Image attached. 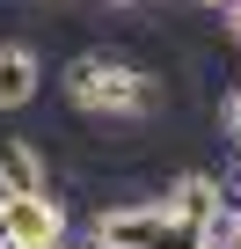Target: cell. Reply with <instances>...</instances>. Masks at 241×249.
I'll list each match as a JSON object with an SVG mask.
<instances>
[{
	"label": "cell",
	"mask_w": 241,
	"mask_h": 249,
	"mask_svg": "<svg viewBox=\"0 0 241 249\" xmlns=\"http://www.w3.org/2000/svg\"><path fill=\"white\" fill-rule=\"evenodd\" d=\"M88 234L102 249H205V227L176 220L168 205H102Z\"/></svg>",
	"instance_id": "2"
},
{
	"label": "cell",
	"mask_w": 241,
	"mask_h": 249,
	"mask_svg": "<svg viewBox=\"0 0 241 249\" xmlns=\"http://www.w3.org/2000/svg\"><path fill=\"white\" fill-rule=\"evenodd\" d=\"M44 88V59L30 44H0V110H30Z\"/></svg>",
	"instance_id": "6"
},
{
	"label": "cell",
	"mask_w": 241,
	"mask_h": 249,
	"mask_svg": "<svg viewBox=\"0 0 241 249\" xmlns=\"http://www.w3.org/2000/svg\"><path fill=\"white\" fill-rule=\"evenodd\" d=\"M66 103L88 110V117H110V124H154L176 95V81L161 66H139L125 52H73L66 73H59Z\"/></svg>",
	"instance_id": "1"
},
{
	"label": "cell",
	"mask_w": 241,
	"mask_h": 249,
	"mask_svg": "<svg viewBox=\"0 0 241 249\" xmlns=\"http://www.w3.org/2000/svg\"><path fill=\"white\" fill-rule=\"evenodd\" d=\"M0 191L8 198H44L51 191V161L30 132H0Z\"/></svg>",
	"instance_id": "4"
},
{
	"label": "cell",
	"mask_w": 241,
	"mask_h": 249,
	"mask_svg": "<svg viewBox=\"0 0 241 249\" xmlns=\"http://www.w3.org/2000/svg\"><path fill=\"white\" fill-rule=\"evenodd\" d=\"M161 205H168L176 220H190V227H212V220L226 213V183H219L212 169H190V176H168V183H161Z\"/></svg>",
	"instance_id": "5"
},
{
	"label": "cell",
	"mask_w": 241,
	"mask_h": 249,
	"mask_svg": "<svg viewBox=\"0 0 241 249\" xmlns=\"http://www.w3.org/2000/svg\"><path fill=\"white\" fill-rule=\"evenodd\" d=\"M219 15H226V22H219V30H226V37H234V44H241V0H226V8H219Z\"/></svg>",
	"instance_id": "8"
},
{
	"label": "cell",
	"mask_w": 241,
	"mask_h": 249,
	"mask_svg": "<svg viewBox=\"0 0 241 249\" xmlns=\"http://www.w3.org/2000/svg\"><path fill=\"white\" fill-rule=\"evenodd\" d=\"M110 8H139V0H110Z\"/></svg>",
	"instance_id": "10"
},
{
	"label": "cell",
	"mask_w": 241,
	"mask_h": 249,
	"mask_svg": "<svg viewBox=\"0 0 241 249\" xmlns=\"http://www.w3.org/2000/svg\"><path fill=\"white\" fill-rule=\"evenodd\" d=\"M219 124H226V132H234V147H241V88H234V95L219 103Z\"/></svg>",
	"instance_id": "7"
},
{
	"label": "cell",
	"mask_w": 241,
	"mask_h": 249,
	"mask_svg": "<svg viewBox=\"0 0 241 249\" xmlns=\"http://www.w3.org/2000/svg\"><path fill=\"white\" fill-rule=\"evenodd\" d=\"M66 242V205L44 198H0V249H59Z\"/></svg>",
	"instance_id": "3"
},
{
	"label": "cell",
	"mask_w": 241,
	"mask_h": 249,
	"mask_svg": "<svg viewBox=\"0 0 241 249\" xmlns=\"http://www.w3.org/2000/svg\"><path fill=\"white\" fill-rule=\"evenodd\" d=\"M59 249H102V242H95V234H80V242H59Z\"/></svg>",
	"instance_id": "9"
},
{
	"label": "cell",
	"mask_w": 241,
	"mask_h": 249,
	"mask_svg": "<svg viewBox=\"0 0 241 249\" xmlns=\"http://www.w3.org/2000/svg\"><path fill=\"white\" fill-rule=\"evenodd\" d=\"M205 8H226V0H205Z\"/></svg>",
	"instance_id": "11"
}]
</instances>
